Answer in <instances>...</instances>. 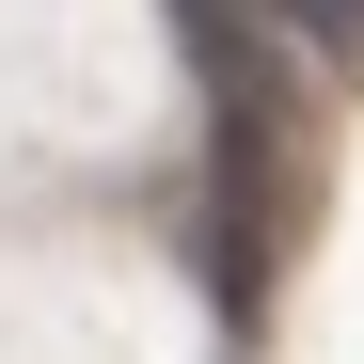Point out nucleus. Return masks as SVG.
<instances>
[{
    "instance_id": "nucleus-2",
    "label": "nucleus",
    "mask_w": 364,
    "mask_h": 364,
    "mask_svg": "<svg viewBox=\"0 0 364 364\" xmlns=\"http://www.w3.org/2000/svg\"><path fill=\"white\" fill-rule=\"evenodd\" d=\"M285 32H317V48H364V0H269Z\"/></svg>"
},
{
    "instance_id": "nucleus-1",
    "label": "nucleus",
    "mask_w": 364,
    "mask_h": 364,
    "mask_svg": "<svg viewBox=\"0 0 364 364\" xmlns=\"http://www.w3.org/2000/svg\"><path fill=\"white\" fill-rule=\"evenodd\" d=\"M174 32H191V64H206V95H222V174H206V269H222V301L254 317L269 301V237H285V80H269V48L222 16V0H174Z\"/></svg>"
}]
</instances>
